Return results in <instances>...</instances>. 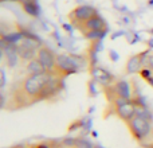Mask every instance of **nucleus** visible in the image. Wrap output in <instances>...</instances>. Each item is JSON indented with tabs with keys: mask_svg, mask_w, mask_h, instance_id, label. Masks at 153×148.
I'll return each instance as SVG.
<instances>
[{
	"mask_svg": "<svg viewBox=\"0 0 153 148\" xmlns=\"http://www.w3.org/2000/svg\"><path fill=\"white\" fill-rule=\"evenodd\" d=\"M11 148H26V146H15V147H11Z\"/></svg>",
	"mask_w": 153,
	"mask_h": 148,
	"instance_id": "20",
	"label": "nucleus"
},
{
	"mask_svg": "<svg viewBox=\"0 0 153 148\" xmlns=\"http://www.w3.org/2000/svg\"><path fill=\"white\" fill-rule=\"evenodd\" d=\"M1 3H4V1H18L19 3V0H0Z\"/></svg>",
	"mask_w": 153,
	"mask_h": 148,
	"instance_id": "19",
	"label": "nucleus"
},
{
	"mask_svg": "<svg viewBox=\"0 0 153 148\" xmlns=\"http://www.w3.org/2000/svg\"><path fill=\"white\" fill-rule=\"evenodd\" d=\"M53 73L27 74L18 84L13 85L10 92L8 101L4 102L3 108L5 111H20L28 108L34 104L42 102L45 89L50 81Z\"/></svg>",
	"mask_w": 153,
	"mask_h": 148,
	"instance_id": "1",
	"label": "nucleus"
},
{
	"mask_svg": "<svg viewBox=\"0 0 153 148\" xmlns=\"http://www.w3.org/2000/svg\"><path fill=\"white\" fill-rule=\"evenodd\" d=\"M28 3H38V0H19V4H28Z\"/></svg>",
	"mask_w": 153,
	"mask_h": 148,
	"instance_id": "17",
	"label": "nucleus"
},
{
	"mask_svg": "<svg viewBox=\"0 0 153 148\" xmlns=\"http://www.w3.org/2000/svg\"><path fill=\"white\" fill-rule=\"evenodd\" d=\"M144 148H153V140L151 141V143H148V144H145V146H144Z\"/></svg>",
	"mask_w": 153,
	"mask_h": 148,
	"instance_id": "18",
	"label": "nucleus"
},
{
	"mask_svg": "<svg viewBox=\"0 0 153 148\" xmlns=\"http://www.w3.org/2000/svg\"><path fill=\"white\" fill-rule=\"evenodd\" d=\"M24 67H26L27 74H40V73H45L46 72V70L43 69L42 64L38 61V58H35V59H32V61L27 62V64L24 65Z\"/></svg>",
	"mask_w": 153,
	"mask_h": 148,
	"instance_id": "13",
	"label": "nucleus"
},
{
	"mask_svg": "<svg viewBox=\"0 0 153 148\" xmlns=\"http://www.w3.org/2000/svg\"><path fill=\"white\" fill-rule=\"evenodd\" d=\"M97 12L93 5H89V4H81V5H76L75 8H73L69 13H67V20L69 23L71 24L74 28L78 30L79 26L87 22L91 16H94Z\"/></svg>",
	"mask_w": 153,
	"mask_h": 148,
	"instance_id": "6",
	"label": "nucleus"
},
{
	"mask_svg": "<svg viewBox=\"0 0 153 148\" xmlns=\"http://www.w3.org/2000/svg\"><path fill=\"white\" fill-rule=\"evenodd\" d=\"M144 67V53L141 54H133L129 58L126 59V64H125V73L128 74H134L143 70Z\"/></svg>",
	"mask_w": 153,
	"mask_h": 148,
	"instance_id": "11",
	"label": "nucleus"
},
{
	"mask_svg": "<svg viewBox=\"0 0 153 148\" xmlns=\"http://www.w3.org/2000/svg\"><path fill=\"white\" fill-rule=\"evenodd\" d=\"M111 86V90L118 98H124V100H134V90L129 81L125 79H117Z\"/></svg>",
	"mask_w": 153,
	"mask_h": 148,
	"instance_id": "10",
	"label": "nucleus"
},
{
	"mask_svg": "<svg viewBox=\"0 0 153 148\" xmlns=\"http://www.w3.org/2000/svg\"><path fill=\"white\" fill-rule=\"evenodd\" d=\"M38 50L39 49H34V47H28V46H23V45H18L16 46V53H18L19 58L23 64L32 61L36 58L38 55Z\"/></svg>",
	"mask_w": 153,
	"mask_h": 148,
	"instance_id": "12",
	"label": "nucleus"
},
{
	"mask_svg": "<svg viewBox=\"0 0 153 148\" xmlns=\"http://www.w3.org/2000/svg\"><path fill=\"white\" fill-rule=\"evenodd\" d=\"M148 84H149V85H152V86H153V77H152V78L148 81Z\"/></svg>",
	"mask_w": 153,
	"mask_h": 148,
	"instance_id": "21",
	"label": "nucleus"
},
{
	"mask_svg": "<svg viewBox=\"0 0 153 148\" xmlns=\"http://www.w3.org/2000/svg\"><path fill=\"white\" fill-rule=\"evenodd\" d=\"M58 148H69V147H66V146H63V144H61V146H59Z\"/></svg>",
	"mask_w": 153,
	"mask_h": 148,
	"instance_id": "22",
	"label": "nucleus"
},
{
	"mask_svg": "<svg viewBox=\"0 0 153 148\" xmlns=\"http://www.w3.org/2000/svg\"><path fill=\"white\" fill-rule=\"evenodd\" d=\"M126 127L132 138L143 147L153 140V123L145 114L137 113L129 123H126Z\"/></svg>",
	"mask_w": 153,
	"mask_h": 148,
	"instance_id": "2",
	"label": "nucleus"
},
{
	"mask_svg": "<svg viewBox=\"0 0 153 148\" xmlns=\"http://www.w3.org/2000/svg\"><path fill=\"white\" fill-rule=\"evenodd\" d=\"M108 111L105 112V116H110V114H116L121 121H124L125 124L129 123L137 112V104L136 100H124V98H118V100L113 101V102L108 104Z\"/></svg>",
	"mask_w": 153,
	"mask_h": 148,
	"instance_id": "3",
	"label": "nucleus"
},
{
	"mask_svg": "<svg viewBox=\"0 0 153 148\" xmlns=\"http://www.w3.org/2000/svg\"><path fill=\"white\" fill-rule=\"evenodd\" d=\"M144 67L153 72V53H149V51L144 53Z\"/></svg>",
	"mask_w": 153,
	"mask_h": 148,
	"instance_id": "16",
	"label": "nucleus"
},
{
	"mask_svg": "<svg viewBox=\"0 0 153 148\" xmlns=\"http://www.w3.org/2000/svg\"><path fill=\"white\" fill-rule=\"evenodd\" d=\"M90 75H91L93 81L95 84H98L101 87L110 86L117 81V78L113 75L110 72H108L106 69L101 66H91L90 67Z\"/></svg>",
	"mask_w": 153,
	"mask_h": 148,
	"instance_id": "7",
	"label": "nucleus"
},
{
	"mask_svg": "<svg viewBox=\"0 0 153 148\" xmlns=\"http://www.w3.org/2000/svg\"><path fill=\"white\" fill-rule=\"evenodd\" d=\"M63 78L53 74L48 81L47 86L45 89V94H43V101H53L56 96L61 94V92L63 90L65 85H63Z\"/></svg>",
	"mask_w": 153,
	"mask_h": 148,
	"instance_id": "9",
	"label": "nucleus"
},
{
	"mask_svg": "<svg viewBox=\"0 0 153 148\" xmlns=\"http://www.w3.org/2000/svg\"><path fill=\"white\" fill-rule=\"evenodd\" d=\"M22 8H23V11L27 13V15L32 16V18H36V16H39V13H40L39 3H28V4H23Z\"/></svg>",
	"mask_w": 153,
	"mask_h": 148,
	"instance_id": "15",
	"label": "nucleus"
},
{
	"mask_svg": "<svg viewBox=\"0 0 153 148\" xmlns=\"http://www.w3.org/2000/svg\"><path fill=\"white\" fill-rule=\"evenodd\" d=\"M62 143H58V141L54 140H40L36 141V143H32L30 146H26V148H58Z\"/></svg>",
	"mask_w": 153,
	"mask_h": 148,
	"instance_id": "14",
	"label": "nucleus"
},
{
	"mask_svg": "<svg viewBox=\"0 0 153 148\" xmlns=\"http://www.w3.org/2000/svg\"><path fill=\"white\" fill-rule=\"evenodd\" d=\"M38 61L42 64L43 69L47 73H54L55 70V65H56V54L54 53L51 49H48L47 46H42L38 50V55H36Z\"/></svg>",
	"mask_w": 153,
	"mask_h": 148,
	"instance_id": "8",
	"label": "nucleus"
},
{
	"mask_svg": "<svg viewBox=\"0 0 153 148\" xmlns=\"http://www.w3.org/2000/svg\"><path fill=\"white\" fill-rule=\"evenodd\" d=\"M78 31L87 39H101L108 32V23L100 13H95L87 22H85L82 26L78 27Z\"/></svg>",
	"mask_w": 153,
	"mask_h": 148,
	"instance_id": "4",
	"label": "nucleus"
},
{
	"mask_svg": "<svg viewBox=\"0 0 153 148\" xmlns=\"http://www.w3.org/2000/svg\"><path fill=\"white\" fill-rule=\"evenodd\" d=\"M81 69V61H78L76 57L69 55V54H56V65L53 74L65 79L66 77L71 75V74L78 73Z\"/></svg>",
	"mask_w": 153,
	"mask_h": 148,
	"instance_id": "5",
	"label": "nucleus"
}]
</instances>
